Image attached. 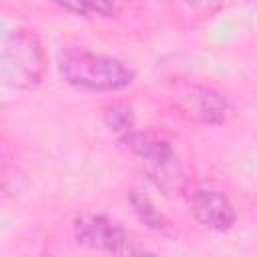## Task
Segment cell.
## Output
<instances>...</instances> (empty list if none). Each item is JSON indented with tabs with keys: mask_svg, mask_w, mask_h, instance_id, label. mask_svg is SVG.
Returning a JSON list of instances; mask_svg holds the SVG:
<instances>
[{
	"mask_svg": "<svg viewBox=\"0 0 257 257\" xmlns=\"http://www.w3.org/2000/svg\"><path fill=\"white\" fill-rule=\"evenodd\" d=\"M58 72L70 86L92 92L122 90L135 82V70L122 60L86 48H66L60 54Z\"/></svg>",
	"mask_w": 257,
	"mask_h": 257,
	"instance_id": "6da1fadb",
	"label": "cell"
},
{
	"mask_svg": "<svg viewBox=\"0 0 257 257\" xmlns=\"http://www.w3.org/2000/svg\"><path fill=\"white\" fill-rule=\"evenodd\" d=\"M120 145L135 157L141 159V165L149 181L169 199H179L187 191V177L179 163L173 147L159 139L153 133L131 131L120 137Z\"/></svg>",
	"mask_w": 257,
	"mask_h": 257,
	"instance_id": "7a4b0ae2",
	"label": "cell"
},
{
	"mask_svg": "<svg viewBox=\"0 0 257 257\" xmlns=\"http://www.w3.org/2000/svg\"><path fill=\"white\" fill-rule=\"evenodd\" d=\"M44 68V48L34 32L14 30L6 34L0 54V74L6 86L14 90H30L42 80Z\"/></svg>",
	"mask_w": 257,
	"mask_h": 257,
	"instance_id": "3957f363",
	"label": "cell"
},
{
	"mask_svg": "<svg viewBox=\"0 0 257 257\" xmlns=\"http://www.w3.org/2000/svg\"><path fill=\"white\" fill-rule=\"evenodd\" d=\"M175 104L185 118L203 124H225L235 112L223 94L201 84L181 86L175 94Z\"/></svg>",
	"mask_w": 257,
	"mask_h": 257,
	"instance_id": "277c9868",
	"label": "cell"
},
{
	"mask_svg": "<svg viewBox=\"0 0 257 257\" xmlns=\"http://www.w3.org/2000/svg\"><path fill=\"white\" fill-rule=\"evenodd\" d=\"M74 237L80 245L108 253H133L126 231L104 215H80L74 221Z\"/></svg>",
	"mask_w": 257,
	"mask_h": 257,
	"instance_id": "5b68a950",
	"label": "cell"
},
{
	"mask_svg": "<svg viewBox=\"0 0 257 257\" xmlns=\"http://www.w3.org/2000/svg\"><path fill=\"white\" fill-rule=\"evenodd\" d=\"M191 215L211 231H227L233 227L237 213L233 203L219 191L199 189L189 199Z\"/></svg>",
	"mask_w": 257,
	"mask_h": 257,
	"instance_id": "8992f818",
	"label": "cell"
},
{
	"mask_svg": "<svg viewBox=\"0 0 257 257\" xmlns=\"http://www.w3.org/2000/svg\"><path fill=\"white\" fill-rule=\"evenodd\" d=\"M102 120L112 133H118L122 137L133 131V124H135L133 106L124 100H110L102 108Z\"/></svg>",
	"mask_w": 257,
	"mask_h": 257,
	"instance_id": "52a82bcc",
	"label": "cell"
},
{
	"mask_svg": "<svg viewBox=\"0 0 257 257\" xmlns=\"http://www.w3.org/2000/svg\"><path fill=\"white\" fill-rule=\"evenodd\" d=\"M128 203L133 207V211L137 213V217L149 227V229H155V231H165L169 227L167 219L155 209L153 201L149 199V195H145L143 191L139 189H133L128 193Z\"/></svg>",
	"mask_w": 257,
	"mask_h": 257,
	"instance_id": "ba28073f",
	"label": "cell"
},
{
	"mask_svg": "<svg viewBox=\"0 0 257 257\" xmlns=\"http://www.w3.org/2000/svg\"><path fill=\"white\" fill-rule=\"evenodd\" d=\"M187 6L201 16H215L223 8V0H185Z\"/></svg>",
	"mask_w": 257,
	"mask_h": 257,
	"instance_id": "9c48e42d",
	"label": "cell"
},
{
	"mask_svg": "<svg viewBox=\"0 0 257 257\" xmlns=\"http://www.w3.org/2000/svg\"><path fill=\"white\" fill-rule=\"evenodd\" d=\"M122 4H124V0H88L90 10H94L102 16H108V18L116 16L122 10Z\"/></svg>",
	"mask_w": 257,
	"mask_h": 257,
	"instance_id": "30bf717a",
	"label": "cell"
},
{
	"mask_svg": "<svg viewBox=\"0 0 257 257\" xmlns=\"http://www.w3.org/2000/svg\"><path fill=\"white\" fill-rule=\"evenodd\" d=\"M54 4H58L60 8L72 12V14H78V16H86L90 6H88V0H52Z\"/></svg>",
	"mask_w": 257,
	"mask_h": 257,
	"instance_id": "8fae6325",
	"label": "cell"
}]
</instances>
